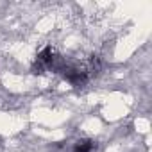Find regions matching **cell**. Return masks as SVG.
Instances as JSON below:
<instances>
[{
    "label": "cell",
    "instance_id": "6da1fadb",
    "mask_svg": "<svg viewBox=\"0 0 152 152\" xmlns=\"http://www.w3.org/2000/svg\"><path fill=\"white\" fill-rule=\"evenodd\" d=\"M56 52H54V48L52 47H45L39 54H38V57H36V61H34V64H32V73H43L45 70H50L52 68V63H54V59H56Z\"/></svg>",
    "mask_w": 152,
    "mask_h": 152
},
{
    "label": "cell",
    "instance_id": "7a4b0ae2",
    "mask_svg": "<svg viewBox=\"0 0 152 152\" xmlns=\"http://www.w3.org/2000/svg\"><path fill=\"white\" fill-rule=\"evenodd\" d=\"M63 73H64L66 81L70 84H73V86H81L88 79V70H84V68H81L77 64H68L66 63L64 68H63Z\"/></svg>",
    "mask_w": 152,
    "mask_h": 152
},
{
    "label": "cell",
    "instance_id": "3957f363",
    "mask_svg": "<svg viewBox=\"0 0 152 152\" xmlns=\"http://www.w3.org/2000/svg\"><path fill=\"white\" fill-rule=\"evenodd\" d=\"M95 148V143L91 140H79L73 147V152H91Z\"/></svg>",
    "mask_w": 152,
    "mask_h": 152
},
{
    "label": "cell",
    "instance_id": "277c9868",
    "mask_svg": "<svg viewBox=\"0 0 152 152\" xmlns=\"http://www.w3.org/2000/svg\"><path fill=\"white\" fill-rule=\"evenodd\" d=\"M0 148H2V145H0Z\"/></svg>",
    "mask_w": 152,
    "mask_h": 152
}]
</instances>
